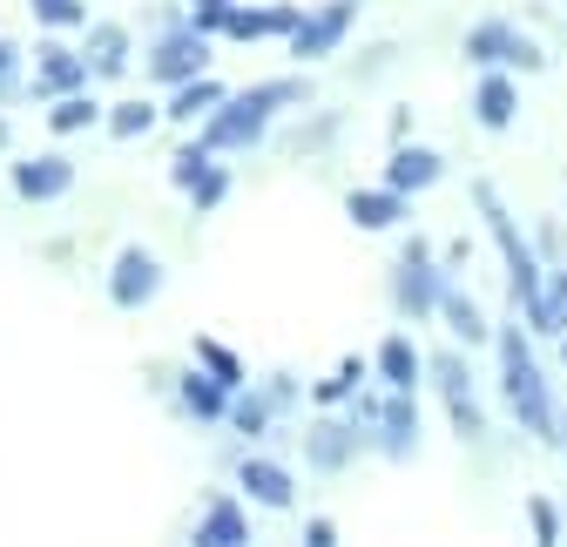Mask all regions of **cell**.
I'll return each instance as SVG.
<instances>
[{
    "mask_svg": "<svg viewBox=\"0 0 567 547\" xmlns=\"http://www.w3.org/2000/svg\"><path fill=\"white\" fill-rule=\"evenodd\" d=\"M277 102H305V82H264V89H244V95H224L209 109V128H203V149H244L264 135L270 109Z\"/></svg>",
    "mask_w": 567,
    "mask_h": 547,
    "instance_id": "obj_1",
    "label": "cell"
},
{
    "mask_svg": "<svg viewBox=\"0 0 567 547\" xmlns=\"http://www.w3.org/2000/svg\"><path fill=\"white\" fill-rule=\"evenodd\" d=\"M501 372H507V405H514V420H520L534 440H560V433H554V405H547V379H540V365H534V352H527L520 324L501 331Z\"/></svg>",
    "mask_w": 567,
    "mask_h": 547,
    "instance_id": "obj_2",
    "label": "cell"
},
{
    "mask_svg": "<svg viewBox=\"0 0 567 547\" xmlns=\"http://www.w3.org/2000/svg\"><path fill=\"white\" fill-rule=\"evenodd\" d=\"M480 196V210H486V230L501 237V257H507V285H514V305L527 311L534 305V291H540V270H534V257H527V244H520V230H514V217L501 210V196H493L486 183L473 189Z\"/></svg>",
    "mask_w": 567,
    "mask_h": 547,
    "instance_id": "obj_3",
    "label": "cell"
},
{
    "mask_svg": "<svg viewBox=\"0 0 567 547\" xmlns=\"http://www.w3.org/2000/svg\"><path fill=\"white\" fill-rule=\"evenodd\" d=\"M203 68H209V41H203V28H176V34H163L156 54H150V75H156V82H196Z\"/></svg>",
    "mask_w": 567,
    "mask_h": 547,
    "instance_id": "obj_4",
    "label": "cell"
},
{
    "mask_svg": "<svg viewBox=\"0 0 567 547\" xmlns=\"http://www.w3.org/2000/svg\"><path fill=\"white\" fill-rule=\"evenodd\" d=\"M156 291H163V264H156L150 250H122L115 270H109V298H115L122 311H135V305H150Z\"/></svg>",
    "mask_w": 567,
    "mask_h": 547,
    "instance_id": "obj_5",
    "label": "cell"
},
{
    "mask_svg": "<svg viewBox=\"0 0 567 547\" xmlns=\"http://www.w3.org/2000/svg\"><path fill=\"white\" fill-rule=\"evenodd\" d=\"M359 21V0H331L324 14H311V21H298L291 28V54L298 61H318V54H331L338 41H344V28Z\"/></svg>",
    "mask_w": 567,
    "mask_h": 547,
    "instance_id": "obj_6",
    "label": "cell"
},
{
    "mask_svg": "<svg viewBox=\"0 0 567 547\" xmlns=\"http://www.w3.org/2000/svg\"><path fill=\"white\" fill-rule=\"evenodd\" d=\"M34 89L41 95H75V89H89V54L61 48V41H41L34 48Z\"/></svg>",
    "mask_w": 567,
    "mask_h": 547,
    "instance_id": "obj_7",
    "label": "cell"
},
{
    "mask_svg": "<svg viewBox=\"0 0 567 547\" xmlns=\"http://www.w3.org/2000/svg\"><path fill=\"white\" fill-rule=\"evenodd\" d=\"M466 54H473V61H514V68H534V61H540V48H534L527 34H514L507 21H480V28L466 34Z\"/></svg>",
    "mask_w": 567,
    "mask_h": 547,
    "instance_id": "obj_8",
    "label": "cell"
},
{
    "mask_svg": "<svg viewBox=\"0 0 567 547\" xmlns=\"http://www.w3.org/2000/svg\"><path fill=\"white\" fill-rule=\"evenodd\" d=\"M14 189L28 203H54V196L75 189V163L68 156H28V163H14Z\"/></svg>",
    "mask_w": 567,
    "mask_h": 547,
    "instance_id": "obj_9",
    "label": "cell"
},
{
    "mask_svg": "<svg viewBox=\"0 0 567 547\" xmlns=\"http://www.w3.org/2000/svg\"><path fill=\"white\" fill-rule=\"evenodd\" d=\"M189 547H250L244 507H237V500H209L203 520H196V534H189Z\"/></svg>",
    "mask_w": 567,
    "mask_h": 547,
    "instance_id": "obj_10",
    "label": "cell"
},
{
    "mask_svg": "<svg viewBox=\"0 0 567 547\" xmlns=\"http://www.w3.org/2000/svg\"><path fill=\"white\" fill-rule=\"evenodd\" d=\"M440 392H446V413H453L460 440H480V433H486V420H480V405H473V379H466V365H460V359H440Z\"/></svg>",
    "mask_w": 567,
    "mask_h": 547,
    "instance_id": "obj_11",
    "label": "cell"
},
{
    "mask_svg": "<svg viewBox=\"0 0 567 547\" xmlns=\"http://www.w3.org/2000/svg\"><path fill=\"white\" fill-rule=\"evenodd\" d=\"M399 305H405L412 318L440 305V285H433V257H425V244H412L405 264H399Z\"/></svg>",
    "mask_w": 567,
    "mask_h": 547,
    "instance_id": "obj_12",
    "label": "cell"
},
{
    "mask_svg": "<svg viewBox=\"0 0 567 547\" xmlns=\"http://www.w3.org/2000/svg\"><path fill=\"white\" fill-rule=\"evenodd\" d=\"M527 324L540 338H567V270H554V278H540L534 305H527Z\"/></svg>",
    "mask_w": 567,
    "mask_h": 547,
    "instance_id": "obj_13",
    "label": "cell"
},
{
    "mask_svg": "<svg viewBox=\"0 0 567 547\" xmlns=\"http://www.w3.org/2000/svg\"><path fill=\"white\" fill-rule=\"evenodd\" d=\"M344 210H351V224H359V230H392L405 217V196L399 189H351Z\"/></svg>",
    "mask_w": 567,
    "mask_h": 547,
    "instance_id": "obj_14",
    "label": "cell"
},
{
    "mask_svg": "<svg viewBox=\"0 0 567 547\" xmlns=\"http://www.w3.org/2000/svg\"><path fill=\"white\" fill-rule=\"evenodd\" d=\"M237 481H244V494H250V500H264V507H291V500H298L291 473H284V466H270V460H244V473H237Z\"/></svg>",
    "mask_w": 567,
    "mask_h": 547,
    "instance_id": "obj_15",
    "label": "cell"
},
{
    "mask_svg": "<svg viewBox=\"0 0 567 547\" xmlns=\"http://www.w3.org/2000/svg\"><path fill=\"white\" fill-rule=\"evenodd\" d=\"M95 122H102V109H95V95H89V89L54 95V109H48V128H54V135H75V128H95Z\"/></svg>",
    "mask_w": 567,
    "mask_h": 547,
    "instance_id": "obj_16",
    "label": "cell"
},
{
    "mask_svg": "<svg viewBox=\"0 0 567 547\" xmlns=\"http://www.w3.org/2000/svg\"><path fill=\"white\" fill-rule=\"evenodd\" d=\"M385 183L405 196V189H419V183H440V156L433 149H399L392 156V169H385Z\"/></svg>",
    "mask_w": 567,
    "mask_h": 547,
    "instance_id": "obj_17",
    "label": "cell"
},
{
    "mask_svg": "<svg viewBox=\"0 0 567 547\" xmlns=\"http://www.w3.org/2000/svg\"><path fill=\"white\" fill-rule=\"evenodd\" d=\"M224 102V82H209V75H196V82H176V102L163 109V115H176V122H196V115H209Z\"/></svg>",
    "mask_w": 567,
    "mask_h": 547,
    "instance_id": "obj_18",
    "label": "cell"
},
{
    "mask_svg": "<svg viewBox=\"0 0 567 547\" xmlns=\"http://www.w3.org/2000/svg\"><path fill=\"white\" fill-rule=\"evenodd\" d=\"M379 372H385L392 392H412L419 385V352L405 345V338H385V345H379Z\"/></svg>",
    "mask_w": 567,
    "mask_h": 547,
    "instance_id": "obj_19",
    "label": "cell"
},
{
    "mask_svg": "<svg viewBox=\"0 0 567 547\" xmlns=\"http://www.w3.org/2000/svg\"><path fill=\"white\" fill-rule=\"evenodd\" d=\"M82 54H89V75H122V54H128V34H122V28H95Z\"/></svg>",
    "mask_w": 567,
    "mask_h": 547,
    "instance_id": "obj_20",
    "label": "cell"
},
{
    "mask_svg": "<svg viewBox=\"0 0 567 547\" xmlns=\"http://www.w3.org/2000/svg\"><path fill=\"white\" fill-rule=\"evenodd\" d=\"M473 109H480V122H486V128H507V122H514V82L486 75V82H480V102H473Z\"/></svg>",
    "mask_w": 567,
    "mask_h": 547,
    "instance_id": "obj_21",
    "label": "cell"
},
{
    "mask_svg": "<svg viewBox=\"0 0 567 547\" xmlns=\"http://www.w3.org/2000/svg\"><path fill=\"white\" fill-rule=\"evenodd\" d=\"M224 392H230L224 379H203V372L183 379V399H189V413H196V420H217V413H224Z\"/></svg>",
    "mask_w": 567,
    "mask_h": 547,
    "instance_id": "obj_22",
    "label": "cell"
},
{
    "mask_svg": "<svg viewBox=\"0 0 567 547\" xmlns=\"http://www.w3.org/2000/svg\"><path fill=\"white\" fill-rule=\"evenodd\" d=\"M385 453H412V399L405 392L385 405Z\"/></svg>",
    "mask_w": 567,
    "mask_h": 547,
    "instance_id": "obj_23",
    "label": "cell"
},
{
    "mask_svg": "<svg viewBox=\"0 0 567 547\" xmlns=\"http://www.w3.org/2000/svg\"><path fill=\"white\" fill-rule=\"evenodd\" d=\"M440 311H446V324H453V331L466 338V345H480V331H486V324H480V311H473V305H466L460 291H440Z\"/></svg>",
    "mask_w": 567,
    "mask_h": 547,
    "instance_id": "obj_24",
    "label": "cell"
},
{
    "mask_svg": "<svg viewBox=\"0 0 567 547\" xmlns=\"http://www.w3.org/2000/svg\"><path fill=\"white\" fill-rule=\"evenodd\" d=\"M28 8H34L41 28H82V21H89L82 0H28Z\"/></svg>",
    "mask_w": 567,
    "mask_h": 547,
    "instance_id": "obj_25",
    "label": "cell"
},
{
    "mask_svg": "<svg viewBox=\"0 0 567 547\" xmlns=\"http://www.w3.org/2000/svg\"><path fill=\"white\" fill-rule=\"evenodd\" d=\"M150 122H156V109H150V102H115V115H109V128H115V135H142Z\"/></svg>",
    "mask_w": 567,
    "mask_h": 547,
    "instance_id": "obj_26",
    "label": "cell"
},
{
    "mask_svg": "<svg viewBox=\"0 0 567 547\" xmlns=\"http://www.w3.org/2000/svg\"><path fill=\"white\" fill-rule=\"evenodd\" d=\"M224 189H230V176H224V169H203V176L189 183V196H196V210H217V203H224Z\"/></svg>",
    "mask_w": 567,
    "mask_h": 547,
    "instance_id": "obj_27",
    "label": "cell"
},
{
    "mask_svg": "<svg viewBox=\"0 0 567 547\" xmlns=\"http://www.w3.org/2000/svg\"><path fill=\"white\" fill-rule=\"evenodd\" d=\"M196 352H203V365H209V372H217L224 385H244V365H237V359H230L224 345H209V338H203V345H196Z\"/></svg>",
    "mask_w": 567,
    "mask_h": 547,
    "instance_id": "obj_28",
    "label": "cell"
},
{
    "mask_svg": "<svg viewBox=\"0 0 567 547\" xmlns=\"http://www.w3.org/2000/svg\"><path fill=\"white\" fill-rule=\"evenodd\" d=\"M359 372H365L359 359H344V365H338V379H324V385H318V399H344L351 385H359Z\"/></svg>",
    "mask_w": 567,
    "mask_h": 547,
    "instance_id": "obj_29",
    "label": "cell"
},
{
    "mask_svg": "<svg viewBox=\"0 0 567 547\" xmlns=\"http://www.w3.org/2000/svg\"><path fill=\"white\" fill-rule=\"evenodd\" d=\"M203 169H209V149H183V156H176V169H169V176H176V183H183V189H189V183H196V176H203Z\"/></svg>",
    "mask_w": 567,
    "mask_h": 547,
    "instance_id": "obj_30",
    "label": "cell"
},
{
    "mask_svg": "<svg viewBox=\"0 0 567 547\" xmlns=\"http://www.w3.org/2000/svg\"><path fill=\"white\" fill-rule=\"evenodd\" d=\"M14 68H21V48H14V41H0V102L14 95Z\"/></svg>",
    "mask_w": 567,
    "mask_h": 547,
    "instance_id": "obj_31",
    "label": "cell"
},
{
    "mask_svg": "<svg viewBox=\"0 0 567 547\" xmlns=\"http://www.w3.org/2000/svg\"><path fill=\"white\" fill-rule=\"evenodd\" d=\"M305 547H338V527H331V520H311V527H305Z\"/></svg>",
    "mask_w": 567,
    "mask_h": 547,
    "instance_id": "obj_32",
    "label": "cell"
},
{
    "mask_svg": "<svg viewBox=\"0 0 567 547\" xmlns=\"http://www.w3.org/2000/svg\"><path fill=\"white\" fill-rule=\"evenodd\" d=\"M534 527H540V547H554V507L547 500H534Z\"/></svg>",
    "mask_w": 567,
    "mask_h": 547,
    "instance_id": "obj_33",
    "label": "cell"
},
{
    "mask_svg": "<svg viewBox=\"0 0 567 547\" xmlns=\"http://www.w3.org/2000/svg\"><path fill=\"white\" fill-rule=\"evenodd\" d=\"M264 420H270V413H264V405H257V399H250V405H237V426H244V433H257Z\"/></svg>",
    "mask_w": 567,
    "mask_h": 547,
    "instance_id": "obj_34",
    "label": "cell"
},
{
    "mask_svg": "<svg viewBox=\"0 0 567 547\" xmlns=\"http://www.w3.org/2000/svg\"><path fill=\"white\" fill-rule=\"evenodd\" d=\"M8 143H14V135H8V122H0V149H8Z\"/></svg>",
    "mask_w": 567,
    "mask_h": 547,
    "instance_id": "obj_35",
    "label": "cell"
}]
</instances>
